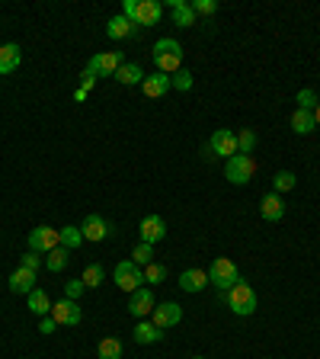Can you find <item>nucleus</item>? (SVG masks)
Masks as SVG:
<instances>
[{"mask_svg":"<svg viewBox=\"0 0 320 359\" xmlns=\"http://www.w3.org/2000/svg\"><path fill=\"white\" fill-rule=\"evenodd\" d=\"M253 174H256V161L250 154H240V151L234 157H228V164H224V176L234 186H247L253 180Z\"/></svg>","mask_w":320,"mask_h":359,"instance_id":"20e7f679","label":"nucleus"},{"mask_svg":"<svg viewBox=\"0 0 320 359\" xmlns=\"http://www.w3.org/2000/svg\"><path fill=\"white\" fill-rule=\"evenodd\" d=\"M131 263H138V267H147V263H154V244H138L135 250H131Z\"/></svg>","mask_w":320,"mask_h":359,"instance_id":"7c9ffc66","label":"nucleus"},{"mask_svg":"<svg viewBox=\"0 0 320 359\" xmlns=\"http://www.w3.org/2000/svg\"><path fill=\"white\" fill-rule=\"evenodd\" d=\"M138 29H141V26H135L131 19H125V17L119 13V17H112L109 23H106V36H109L112 42H122V39H131V36H135Z\"/></svg>","mask_w":320,"mask_h":359,"instance_id":"dca6fc26","label":"nucleus"},{"mask_svg":"<svg viewBox=\"0 0 320 359\" xmlns=\"http://www.w3.org/2000/svg\"><path fill=\"white\" fill-rule=\"evenodd\" d=\"M81 90H87V93H90L93 90V83H96V74H90V71H83V77H81Z\"/></svg>","mask_w":320,"mask_h":359,"instance_id":"58836bf2","label":"nucleus"},{"mask_svg":"<svg viewBox=\"0 0 320 359\" xmlns=\"http://www.w3.org/2000/svg\"><path fill=\"white\" fill-rule=\"evenodd\" d=\"M160 340H164V334H160V327L154 321H141L135 327V343H141V347H151V343H160Z\"/></svg>","mask_w":320,"mask_h":359,"instance_id":"4be33fe9","label":"nucleus"},{"mask_svg":"<svg viewBox=\"0 0 320 359\" xmlns=\"http://www.w3.org/2000/svg\"><path fill=\"white\" fill-rule=\"evenodd\" d=\"M141 90H145V96H151V100H157V96H167V93L173 90V83H170V74H147L145 83H141Z\"/></svg>","mask_w":320,"mask_h":359,"instance_id":"4468645a","label":"nucleus"},{"mask_svg":"<svg viewBox=\"0 0 320 359\" xmlns=\"http://www.w3.org/2000/svg\"><path fill=\"white\" fill-rule=\"evenodd\" d=\"M151 55H154V65L160 74H170L173 77L176 71H183V45L176 39H160Z\"/></svg>","mask_w":320,"mask_h":359,"instance_id":"f257e3e1","label":"nucleus"},{"mask_svg":"<svg viewBox=\"0 0 320 359\" xmlns=\"http://www.w3.org/2000/svg\"><path fill=\"white\" fill-rule=\"evenodd\" d=\"M81 231H83V240H106L112 234V225L103 215H87Z\"/></svg>","mask_w":320,"mask_h":359,"instance_id":"ddd939ff","label":"nucleus"},{"mask_svg":"<svg viewBox=\"0 0 320 359\" xmlns=\"http://www.w3.org/2000/svg\"><path fill=\"white\" fill-rule=\"evenodd\" d=\"M83 289H87V286H83V279H71V283L64 286V298H74V302H77Z\"/></svg>","mask_w":320,"mask_h":359,"instance_id":"e433bc0d","label":"nucleus"},{"mask_svg":"<svg viewBox=\"0 0 320 359\" xmlns=\"http://www.w3.org/2000/svg\"><path fill=\"white\" fill-rule=\"evenodd\" d=\"M23 61V52H19L17 42H7V45H0V74H13Z\"/></svg>","mask_w":320,"mask_h":359,"instance_id":"412c9836","label":"nucleus"},{"mask_svg":"<svg viewBox=\"0 0 320 359\" xmlns=\"http://www.w3.org/2000/svg\"><path fill=\"white\" fill-rule=\"evenodd\" d=\"M83 286L87 289H96V286H103V279H106V269L100 267V263H90V267L83 269Z\"/></svg>","mask_w":320,"mask_h":359,"instance_id":"c85d7f7f","label":"nucleus"},{"mask_svg":"<svg viewBox=\"0 0 320 359\" xmlns=\"http://www.w3.org/2000/svg\"><path fill=\"white\" fill-rule=\"evenodd\" d=\"M55 327H58V324L52 321V314H48V318H42V324H39V331H42V334H52Z\"/></svg>","mask_w":320,"mask_h":359,"instance_id":"ea45409f","label":"nucleus"},{"mask_svg":"<svg viewBox=\"0 0 320 359\" xmlns=\"http://www.w3.org/2000/svg\"><path fill=\"white\" fill-rule=\"evenodd\" d=\"M112 279H116V286L122 289V292H135V289H141V283H145V269L138 267V263H131V260H122L119 267H116V273H112Z\"/></svg>","mask_w":320,"mask_h":359,"instance_id":"39448f33","label":"nucleus"},{"mask_svg":"<svg viewBox=\"0 0 320 359\" xmlns=\"http://www.w3.org/2000/svg\"><path fill=\"white\" fill-rule=\"evenodd\" d=\"M154 292L151 289H135L131 292V298H128V311H131V318H147V314L154 311Z\"/></svg>","mask_w":320,"mask_h":359,"instance_id":"9b49d317","label":"nucleus"},{"mask_svg":"<svg viewBox=\"0 0 320 359\" xmlns=\"http://www.w3.org/2000/svg\"><path fill=\"white\" fill-rule=\"evenodd\" d=\"M164 17V7L157 0H138L135 3V23L138 26H157Z\"/></svg>","mask_w":320,"mask_h":359,"instance_id":"f8f14e48","label":"nucleus"},{"mask_svg":"<svg viewBox=\"0 0 320 359\" xmlns=\"http://www.w3.org/2000/svg\"><path fill=\"white\" fill-rule=\"evenodd\" d=\"M295 183H298V176H295L292 170H279V174L273 176V186H275V193L279 196L288 193V189H295Z\"/></svg>","mask_w":320,"mask_h":359,"instance_id":"c756f323","label":"nucleus"},{"mask_svg":"<svg viewBox=\"0 0 320 359\" xmlns=\"http://www.w3.org/2000/svg\"><path fill=\"white\" fill-rule=\"evenodd\" d=\"M314 122L320 125V103H317V110H314Z\"/></svg>","mask_w":320,"mask_h":359,"instance_id":"79ce46f5","label":"nucleus"},{"mask_svg":"<svg viewBox=\"0 0 320 359\" xmlns=\"http://www.w3.org/2000/svg\"><path fill=\"white\" fill-rule=\"evenodd\" d=\"M224 298H228V308L237 314V318H250V314L256 311V305H259L253 286H250V283H244V279H240V283L231 289V292H224Z\"/></svg>","mask_w":320,"mask_h":359,"instance_id":"f03ea898","label":"nucleus"},{"mask_svg":"<svg viewBox=\"0 0 320 359\" xmlns=\"http://www.w3.org/2000/svg\"><path fill=\"white\" fill-rule=\"evenodd\" d=\"M87 96H90V93H87V90H74V100H77V103H83V100H87Z\"/></svg>","mask_w":320,"mask_h":359,"instance_id":"a19ab883","label":"nucleus"},{"mask_svg":"<svg viewBox=\"0 0 320 359\" xmlns=\"http://www.w3.org/2000/svg\"><path fill=\"white\" fill-rule=\"evenodd\" d=\"M42 263H45V260L39 257L36 250H29L26 257H23V267H26V269H32V273H39V267H42Z\"/></svg>","mask_w":320,"mask_h":359,"instance_id":"4c0bfd02","label":"nucleus"},{"mask_svg":"<svg viewBox=\"0 0 320 359\" xmlns=\"http://www.w3.org/2000/svg\"><path fill=\"white\" fill-rule=\"evenodd\" d=\"M125 65V58L122 52H100V55H93L87 61V71L96 74V77H116V71Z\"/></svg>","mask_w":320,"mask_h":359,"instance_id":"0eeeda50","label":"nucleus"},{"mask_svg":"<svg viewBox=\"0 0 320 359\" xmlns=\"http://www.w3.org/2000/svg\"><path fill=\"white\" fill-rule=\"evenodd\" d=\"M209 283L221 292H231V289L240 283V273H237V263L228 257H218L211 260V273H209Z\"/></svg>","mask_w":320,"mask_h":359,"instance_id":"7ed1b4c3","label":"nucleus"},{"mask_svg":"<svg viewBox=\"0 0 320 359\" xmlns=\"http://www.w3.org/2000/svg\"><path fill=\"white\" fill-rule=\"evenodd\" d=\"M167 7L173 10V23L180 29L195 26V10H192V3H186V0H167Z\"/></svg>","mask_w":320,"mask_h":359,"instance_id":"aec40b11","label":"nucleus"},{"mask_svg":"<svg viewBox=\"0 0 320 359\" xmlns=\"http://www.w3.org/2000/svg\"><path fill=\"white\" fill-rule=\"evenodd\" d=\"M151 321H154L160 331H167V327H176V324L183 321V308H180L176 302L154 305V311H151Z\"/></svg>","mask_w":320,"mask_h":359,"instance_id":"9d476101","label":"nucleus"},{"mask_svg":"<svg viewBox=\"0 0 320 359\" xmlns=\"http://www.w3.org/2000/svg\"><path fill=\"white\" fill-rule=\"evenodd\" d=\"M192 359H202V356H192Z\"/></svg>","mask_w":320,"mask_h":359,"instance_id":"37998d69","label":"nucleus"},{"mask_svg":"<svg viewBox=\"0 0 320 359\" xmlns=\"http://www.w3.org/2000/svg\"><path fill=\"white\" fill-rule=\"evenodd\" d=\"M83 244V231L77 228V225H64L61 228V247L74 250V247H81Z\"/></svg>","mask_w":320,"mask_h":359,"instance_id":"cd10ccee","label":"nucleus"},{"mask_svg":"<svg viewBox=\"0 0 320 359\" xmlns=\"http://www.w3.org/2000/svg\"><path fill=\"white\" fill-rule=\"evenodd\" d=\"M67 260H71V250L67 247H55L45 254V269L48 273H61L64 267H67Z\"/></svg>","mask_w":320,"mask_h":359,"instance_id":"393cba45","label":"nucleus"},{"mask_svg":"<svg viewBox=\"0 0 320 359\" xmlns=\"http://www.w3.org/2000/svg\"><path fill=\"white\" fill-rule=\"evenodd\" d=\"M211 157H234L237 154V135L231 129H218L215 135H211L209 147H205Z\"/></svg>","mask_w":320,"mask_h":359,"instance_id":"1a4fd4ad","label":"nucleus"},{"mask_svg":"<svg viewBox=\"0 0 320 359\" xmlns=\"http://www.w3.org/2000/svg\"><path fill=\"white\" fill-rule=\"evenodd\" d=\"M167 279V267L160 263H147L145 267V283H164Z\"/></svg>","mask_w":320,"mask_h":359,"instance_id":"72a5a7b5","label":"nucleus"},{"mask_svg":"<svg viewBox=\"0 0 320 359\" xmlns=\"http://www.w3.org/2000/svg\"><path fill=\"white\" fill-rule=\"evenodd\" d=\"M61 247V231L52 228V225H39V228L29 231V250L36 254H48V250Z\"/></svg>","mask_w":320,"mask_h":359,"instance_id":"423d86ee","label":"nucleus"},{"mask_svg":"<svg viewBox=\"0 0 320 359\" xmlns=\"http://www.w3.org/2000/svg\"><path fill=\"white\" fill-rule=\"evenodd\" d=\"M314 129H317L314 112H308V110H295L292 112V132H295V135H311Z\"/></svg>","mask_w":320,"mask_h":359,"instance_id":"b1692460","label":"nucleus"},{"mask_svg":"<svg viewBox=\"0 0 320 359\" xmlns=\"http://www.w3.org/2000/svg\"><path fill=\"white\" fill-rule=\"evenodd\" d=\"M29 311L36 314V318H48L52 314V298H48L45 289H32L29 292Z\"/></svg>","mask_w":320,"mask_h":359,"instance_id":"5701e85b","label":"nucleus"},{"mask_svg":"<svg viewBox=\"0 0 320 359\" xmlns=\"http://www.w3.org/2000/svg\"><path fill=\"white\" fill-rule=\"evenodd\" d=\"M96 356L100 359H122V340H116V337H103L100 347H96Z\"/></svg>","mask_w":320,"mask_h":359,"instance_id":"bb28decb","label":"nucleus"},{"mask_svg":"<svg viewBox=\"0 0 320 359\" xmlns=\"http://www.w3.org/2000/svg\"><path fill=\"white\" fill-rule=\"evenodd\" d=\"M192 10H195V13H202V17H211V13H218V0H195V3H192Z\"/></svg>","mask_w":320,"mask_h":359,"instance_id":"c9c22d12","label":"nucleus"},{"mask_svg":"<svg viewBox=\"0 0 320 359\" xmlns=\"http://www.w3.org/2000/svg\"><path fill=\"white\" fill-rule=\"evenodd\" d=\"M295 103H298V110H308V112H314L317 110V93L311 90V87H304V90H298V96H295Z\"/></svg>","mask_w":320,"mask_h":359,"instance_id":"2f4dec72","label":"nucleus"},{"mask_svg":"<svg viewBox=\"0 0 320 359\" xmlns=\"http://www.w3.org/2000/svg\"><path fill=\"white\" fill-rule=\"evenodd\" d=\"M164 238H167V221L160 215H147L141 221V240L145 244H157V240H164Z\"/></svg>","mask_w":320,"mask_h":359,"instance_id":"2eb2a0df","label":"nucleus"},{"mask_svg":"<svg viewBox=\"0 0 320 359\" xmlns=\"http://www.w3.org/2000/svg\"><path fill=\"white\" fill-rule=\"evenodd\" d=\"M170 83H173V90L186 93V90H192V74L189 71H176L173 77H170Z\"/></svg>","mask_w":320,"mask_h":359,"instance_id":"f704fd0d","label":"nucleus"},{"mask_svg":"<svg viewBox=\"0 0 320 359\" xmlns=\"http://www.w3.org/2000/svg\"><path fill=\"white\" fill-rule=\"evenodd\" d=\"M10 292H17V295H29L32 289H36V273L26 267H19L17 273H10Z\"/></svg>","mask_w":320,"mask_h":359,"instance_id":"f3484780","label":"nucleus"},{"mask_svg":"<svg viewBox=\"0 0 320 359\" xmlns=\"http://www.w3.org/2000/svg\"><path fill=\"white\" fill-rule=\"evenodd\" d=\"M209 286V273H205V269H183V273H180V289H183V292H202V289Z\"/></svg>","mask_w":320,"mask_h":359,"instance_id":"a211bd4d","label":"nucleus"},{"mask_svg":"<svg viewBox=\"0 0 320 359\" xmlns=\"http://www.w3.org/2000/svg\"><path fill=\"white\" fill-rule=\"evenodd\" d=\"M52 321H55L58 327H77V324L83 321L81 305L74 302V298H61V302H55L52 305Z\"/></svg>","mask_w":320,"mask_h":359,"instance_id":"6e6552de","label":"nucleus"},{"mask_svg":"<svg viewBox=\"0 0 320 359\" xmlns=\"http://www.w3.org/2000/svg\"><path fill=\"white\" fill-rule=\"evenodd\" d=\"M259 215H263L266 221H282L285 218V203L279 193H269L263 196V203H259Z\"/></svg>","mask_w":320,"mask_h":359,"instance_id":"6ab92c4d","label":"nucleus"},{"mask_svg":"<svg viewBox=\"0 0 320 359\" xmlns=\"http://www.w3.org/2000/svg\"><path fill=\"white\" fill-rule=\"evenodd\" d=\"M256 147V132L253 129H240L237 132V151L240 154H253Z\"/></svg>","mask_w":320,"mask_h":359,"instance_id":"473e14b6","label":"nucleus"},{"mask_svg":"<svg viewBox=\"0 0 320 359\" xmlns=\"http://www.w3.org/2000/svg\"><path fill=\"white\" fill-rule=\"evenodd\" d=\"M145 77L147 74L141 71L138 65H122L119 71H116V81L119 83H125V87H135V83H145Z\"/></svg>","mask_w":320,"mask_h":359,"instance_id":"a878e982","label":"nucleus"}]
</instances>
